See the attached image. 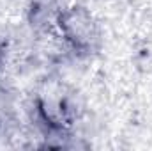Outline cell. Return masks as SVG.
<instances>
[{
	"mask_svg": "<svg viewBox=\"0 0 152 151\" xmlns=\"http://www.w3.org/2000/svg\"><path fill=\"white\" fill-rule=\"evenodd\" d=\"M55 27L62 41L76 55H90L101 46V30L94 16L85 7L60 9Z\"/></svg>",
	"mask_w": 152,
	"mask_h": 151,
	"instance_id": "6da1fadb",
	"label": "cell"
}]
</instances>
